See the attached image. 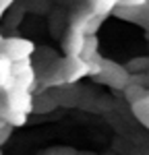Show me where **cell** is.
Listing matches in <instances>:
<instances>
[{
	"label": "cell",
	"instance_id": "obj_3",
	"mask_svg": "<svg viewBox=\"0 0 149 155\" xmlns=\"http://www.w3.org/2000/svg\"><path fill=\"white\" fill-rule=\"evenodd\" d=\"M6 107H11V110H19V112H31V95H29V91H25V89H19V87H12L11 91H6Z\"/></svg>",
	"mask_w": 149,
	"mask_h": 155
},
{
	"label": "cell",
	"instance_id": "obj_19",
	"mask_svg": "<svg viewBox=\"0 0 149 155\" xmlns=\"http://www.w3.org/2000/svg\"><path fill=\"white\" fill-rule=\"evenodd\" d=\"M0 155H2V151H0Z\"/></svg>",
	"mask_w": 149,
	"mask_h": 155
},
{
	"label": "cell",
	"instance_id": "obj_14",
	"mask_svg": "<svg viewBox=\"0 0 149 155\" xmlns=\"http://www.w3.org/2000/svg\"><path fill=\"white\" fill-rule=\"evenodd\" d=\"M48 155H77V151L71 147H56V149L48 151Z\"/></svg>",
	"mask_w": 149,
	"mask_h": 155
},
{
	"label": "cell",
	"instance_id": "obj_15",
	"mask_svg": "<svg viewBox=\"0 0 149 155\" xmlns=\"http://www.w3.org/2000/svg\"><path fill=\"white\" fill-rule=\"evenodd\" d=\"M118 4H122V6H131V8H139V6H145L147 0H118Z\"/></svg>",
	"mask_w": 149,
	"mask_h": 155
},
{
	"label": "cell",
	"instance_id": "obj_16",
	"mask_svg": "<svg viewBox=\"0 0 149 155\" xmlns=\"http://www.w3.org/2000/svg\"><path fill=\"white\" fill-rule=\"evenodd\" d=\"M2 46H4V37L0 35V50H2Z\"/></svg>",
	"mask_w": 149,
	"mask_h": 155
},
{
	"label": "cell",
	"instance_id": "obj_7",
	"mask_svg": "<svg viewBox=\"0 0 149 155\" xmlns=\"http://www.w3.org/2000/svg\"><path fill=\"white\" fill-rule=\"evenodd\" d=\"M133 112L137 114V118H139L149 128V93L145 97H141L139 101L133 104Z\"/></svg>",
	"mask_w": 149,
	"mask_h": 155
},
{
	"label": "cell",
	"instance_id": "obj_1",
	"mask_svg": "<svg viewBox=\"0 0 149 155\" xmlns=\"http://www.w3.org/2000/svg\"><path fill=\"white\" fill-rule=\"evenodd\" d=\"M128 71L122 66H116L112 62H101V72L98 74L99 81H104L106 85H110L114 89H124L128 85Z\"/></svg>",
	"mask_w": 149,
	"mask_h": 155
},
{
	"label": "cell",
	"instance_id": "obj_4",
	"mask_svg": "<svg viewBox=\"0 0 149 155\" xmlns=\"http://www.w3.org/2000/svg\"><path fill=\"white\" fill-rule=\"evenodd\" d=\"M83 44H85V33L71 27V33H68V39H66V54H68V58H79L81 50H83Z\"/></svg>",
	"mask_w": 149,
	"mask_h": 155
},
{
	"label": "cell",
	"instance_id": "obj_10",
	"mask_svg": "<svg viewBox=\"0 0 149 155\" xmlns=\"http://www.w3.org/2000/svg\"><path fill=\"white\" fill-rule=\"evenodd\" d=\"M91 4H93V15L104 17L110 11H114V6L118 4V0H91Z\"/></svg>",
	"mask_w": 149,
	"mask_h": 155
},
{
	"label": "cell",
	"instance_id": "obj_18",
	"mask_svg": "<svg viewBox=\"0 0 149 155\" xmlns=\"http://www.w3.org/2000/svg\"><path fill=\"white\" fill-rule=\"evenodd\" d=\"M77 155H93V153H77Z\"/></svg>",
	"mask_w": 149,
	"mask_h": 155
},
{
	"label": "cell",
	"instance_id": "obj_8",
	"mask_svg": "<svg viewBox=\"0 0 149 155\" xmlns=\"http://www.w3.org/2000/svg\"><path fill=\"white\" fill-rule=\"evenodd\" d=\"M98 37L95 35H85V44H83V50H81V56L79 58L83 60H91L98 56Z\"/></svg>",
	"mask_w": 149,
	"mask_h": 155
},
{
	"label": "cell",
	"instance_id": "obj_2",
	"mask_svg": "<svg viewBox=\"0 0 149 155\" xmlns=\"http://www.w3.org/2000/svg\"><path fill=\"white\" fill-rule=\"evenodd\" d=\"M33 52V44L27 41V39H19V37H11V39H4V46H2V54L11 62L17 60L29 58Z\"/></svg>",
	"mask_w": 149,
	"mask_h": 155
},
{
	"label": "cell",
	"instance_id": "obj_9",
	"mask_svg": "<svg viewBox=\"0 0 149 155\" xmlns=\"http://www.w3.org/2000/svg\"><path fill=\"white\" fill-rule=\"evenodd\" d=\"M124 93H126V99H128L131 104H135V101H139L141 97L147 95V89H145V87H141V85L131 83V85H126V87H124Z\"/></svg>",
	"mask_w": 149,
	"mask_h": 155
},
{
	"label": "cell",
	"instance_id": "obj_13",
	"mask_svg": "<svg viewBox=\"0 0 149 155\" xmlns=\"http://www.w3.org/2000/svg\"><path fill=\"white\" fill-rule=\"evenodd\" d=\"M11 134H12V126H8V124L0 126V147L6 143L8 139H11Z\"/></svg>",
	"mask_w": 149,
	"mask_h": 155
},
{
	"label": "cell",
	"instance_id": "obj_6",
	"mask_svg": "<svg viewBox=\"0 0 149 155\" xmlns=\"http://www.w3.org/2000/svg\"><path fill=\"white\" fill-rule=\"evenodd\" d=\"M11 68H12V62L4 54H0V89L4 93L15 87V79H12V74H11Z\"/></svg>",
	"mask_w": 149,
	"mask_h": 155
},
{
	"label": "cell",
	"instance_id": "obj_17",
	"mask_svg": "<svg viewBox=\"0 0 149 155\" xmlns=\"http://www.w3.org/2000/svg\"><path fill=\"white\" fill-rule=\"evenodd\" d=\"M0 126H4V120H2V118H0Z\"/></svg>",
	"mask_w": 149,
	"mask_h": 155
},
{
	"label": "cell",
	"instance_id": "obj_11",
	"mask_svg": "<svg viewBox=\"0 0 149 155\" xmlns=\"http://www.w3.org/2000/svg\"><path fill=\"white\" fill-rule=\"evenodd\" d=\"M35 101L37 104H33L31 110H35L37 114H44V112H48V110L54 107V104H50V97H39V99H35Z\"/></svg>",
	"mask_w": 149,
	"mask_h": 155
},
{
	"label": "cell",
	"instance_id": "obj_12",
	"mask_svg": "<svg viewBox=\"0 0 149 155\" xmlns=\"http://www.w3.org/2000/svg\"><path fill=\"white\" fill-rule=\"evenodd\" d=\"M147 66H149V58H137V60H133V62L128 64V68L135 71V72H143Z\"/></svg>",
	"mask_w": 149,
	"mask_h": 155
},
{
	"label": "cell",
	"instance_id": "obj_5",
	"mask_svg": "<svg viewBox=\"0 0 149 155\" xmlns=\"http://www.w3.org/2000/svg\"><path fill=\"white\" fill-rule=\"evenodd\" d=\"M68 62H71V66L66 68V72H62V74H64V83H74V81H79L83 74H87V60L68 58Z\"/></svg>",
	"mask_w": 149,
	"mask_h": 155
}]
</instances>
